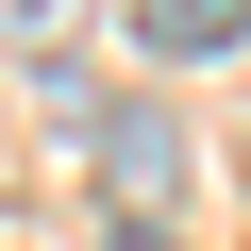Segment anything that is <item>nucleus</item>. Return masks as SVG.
I'll return each mask as SVG.
<instances>
[{
    "label": "nucleus",
    "instance_id": "obj_2",
    "mask_svg": "<svg viewBox=\"0 0 251 251\" xmlns=\"http://www.w3.org/2000/svg\"><path fill=\"white\" fill-rule=\"evenodd\" d=\"M134 34H151V67H218V50H251V0H134Z\"/></svg>",
    "mask_w": 251,
    "mask_h": 251
},
{
    "label": "nucleus",
    "instance_id": "obj_1",
    "mask_svg": "<svg viewBox=\"0 0 251 251\" xmlns=\"http://www.w3.org/2000/svg\"><path fill=\"white\" fill-rule=\"evenodd\" d=\"M84 168H100V218H117V234H184V201H201V134H184V100H100Z\"/></svg>",
    "mask_w": 251,
    "mask_h": 251
},
{
    "label": "nucleus",
    "instance_id": "obj_3",
    "mask_svg": "<svg viewBox=\"0 0 251 251\" xmlns=\"http://www.w3.org/2000/svg\"><path fill=\"white\" fill-rule=\"evenodd\" d=\"M0 17H17V34H34V50H50V34H67V17H84V0H0Z\"/></svg>",
    "mask_w": 251,
    "mask_h": 251
}]
</instances>
